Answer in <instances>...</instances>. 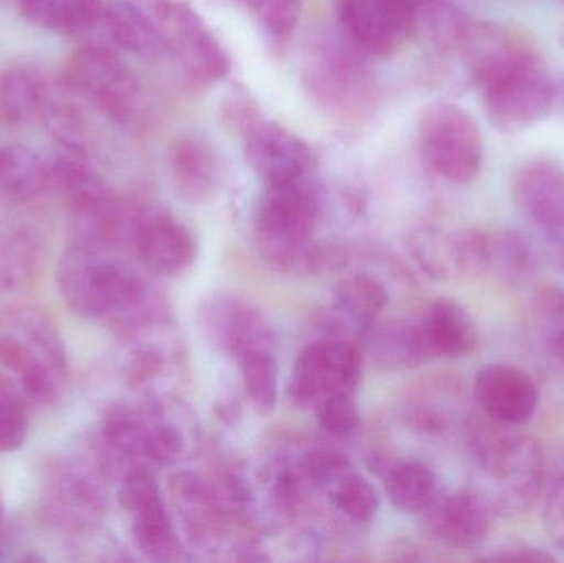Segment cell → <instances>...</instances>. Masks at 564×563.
I'll return each instance as SVG.
<instances>
[{
    "instance_id": "7c38bea8",
    "label": "cell",
    "mask_w": 564,
    "mask_h": 563,
    "mask_svg": "<svg viewBox=\"0 0 564 563\" xmlns=\"http://www.w3.org/2000/svg\"><path fill=\"white\" fill-rule=\"evenodd\" d=\"M354 46V42L350 46L322 45L307 68L312 95L324 108L345 118L361 115L370 108L373 98L370 72Z\"/></svg>"
},
{
    "instance_id": "484cf974",
    "label": "cell",
    "mask_w": 564,
    "mask_h": 563,
    "mask_svg": "<svg viewBox=\"0 0 564 563\" xmlns=\"http://www.w3.org/2000/svg\"><path fill=\"white\" fill-rule=\"evenodd\" d=\"M19 3L30 23L63 35L89 29L101 12V0H19Z\"/></svg>"
},
{
    "instance_id": "ffe728a7",
    "label": "cell",
    "mask_w": 564,
    "mask_h": 563,
    "mask_svg": "<svg viewBox=\"0 0 564 563\" xmlns=\"http://www.w3.org/2000/svg\"><path fill=\"white\" fill-rule=\"evenodd\" d=\"M361 334L367 353L380 369H413L431 357L420 324L404 320L375 321Z\"/></svg>"
},
{
    "instance_id": "ac0fdd59",
    "label": "cell",
    "mask_w": 564,
    "mask_h": 563,
    "mask_svg": "<svg viewBox=\"0 0 564 563\" xmlns=\"http://www.w3.org/2000/svg\"><path fill=\"white\" fill-rule=\"evenodd\" d=\"M172 184L178 197L192 204L210 201L221 181V162L208 142L197 138L177 139L169 152Z\"/></svg>"
},
{
    "instance_id": "83f0119b",
    "label": "cell",
    "mask_w": 564,
    "mask_h": 563,
    "mask_svg": "<svg viewBox=\"0 0 564 563\" xmlns=\"http://www.w3.org/2000/svg\"><path fill=\"white\" fill-rule=\"evenodd\" d=\"M387 303V288L370 274L347 278L335 290V306L361 331L378 320Z\"/></svg>"
},
{
    "instance_id": "d4e9b609",
    "label": "cell",
    "mask_w": 564,
    "mask_h": 563,
    "mask_svg": "<svg viewBox=\"0 0 564 563\" xmlns=\"http://www.w3.org/2000/svg\"><path fill=\"white\" fill-rule=\"evenodd\" d=\"M48 165L25 145L0 149V202H22L48 187Z\"/></svg>"
},
{
    "instance_id": "60d3db41",
    "label": "cell",
    "mask_w": 564,
    "mask_h": 563,
    "mask_svg": "<svg viewBox=\"0 0 564 563\" xmlns=\"http://www.w3.org/2000/svg\"><path fill=\"white\" fill-rule=\"evenodd\" d=\"M3 515H6V506H3L2 496H0V524H2Z\"/></svg>"
},
{
    "instance_id": "f1b7e54d",
    "label": "cell",
    "mask_w": 564,
    "mask_h": 563,
    "mask_svg": "<svg viewBox=\"0 0 564 563\" xmlns=\"http://www.w3.org/2000/svg\"><path fill=\"white\" fill-rule=\"evenodd\" d=\"M245 389L254 407L271 412L280 397V364L273 350L261 349L240 357Z\"/></svg>"
},
{
    "instance_id": "5bb4252c",
    "label": "cell",
    "mask_w": 564,
    "mask_h": 563,
    "mask_svg": "<svg viewBox=\"0 0 564 563\" xmlns=\"http://www.w3.org/2000/svg\"><path fill=\"white\" fill-rule=\"evenodd\" d=\"M496 512L477 491L444 495L423 512L424 531L446 548L474 551L486 542Z\"/></svg>"
},
{
    "instance_id": "8992f818",
    "label": "cell",
    "mask_w": 564,
    "mask_h": 563,
    "mask_svg": "<svg viewBox=\"0 0 564 563\" xmlns=\"http://www.w3.org/2000/svg\"><path fill=\"white\" fill-rule=\"evenodd\" d=\"M13 329L15 333L0 334V367L19 377L30 399L45 405L55 402L66 370L58 334L45 317L36 314H26Z\"/></svg>"
},
{
    "instance_id": "9c48e42d",
    "label": "cell",
    "mask_w": 564,
    "mask_h": 563,
    "mask_svg": "<svg viewBox=\"0 0 564 563\" xmlns=\"http://www.w3.org/2000/svg\"><path fill=\"white\" fill-rule=\"evenodd\" d=\"M151 12L167 43V55L177 56L192 82L210 85L227 75V52L188 3L151 0Z\"/></svg>"
},
{
    "instance_id": "74e56055",
    "label": "cell",
    "mask_w": 564,
    "mask_h": 563,
    "mask_svg": "<svg viewBox=\"0 0 564 563\" xmlns=\"http://www.w3.org/2000/svg\"><path fill=\"white\" fill-rule=\"evenodd\" d=\"M545 485L543 521L556 545L564 549V465L545 478Z\"/></svg>"
},
{
    "instance_id": "836d02e7",
    "label": "cell",
    "mask_w": 564,
    "mask_h": 563,
    "mask_svg": "<svg viewBox=\"0 0 564 563\" xmlns=\"http://www.w3.org/2000/svg\"><path fill=\"white\" fill-rule=\"evenodd\" d=\"M164 501L161 486L155 476L144 466H135L131 472L126 473L124 481L119 489V502L126 511L134 512Z\"/></svg>"
},
{
    "instance_id": "30bf717a",
    "label": "cell",
    "mask_w": 564,
    "mask_h": 563,
    "mask_svg": "<svg viewBox=\"0 0 564 563\" xmlns=\"http://www.w3.org/2000/svg\"><path fill=\"white\" fill-rule=\"evenodd\" d=\"M360 347L351 340L324 339L299 354L289 379L295 405L315 407L340 392H351L361 377Z\"/></svg>"
},
{
    "instance_id": "5b68a950",
    "label": "cell",
    "mask_w": 564,
    "mask_h": 563,
    "mask_svg": "<svg viewBox=\"0 0 564 563\" xmlns=\"http://www.w3.org/2000/svg\"><path fill=\"white\" fill-rule=\"evenodd\" d=\"M417 148L424 162L453 184H470L484 164L482 132L476 119L457 105L430 106L417 122Z\"/></svg>"
},
{
    "instance_id": "603a6c76",
    "label": "cell",
    "mask_w": 564,
    "mask_h": 563,
    "mask_svg": "<svg viewBox=\"0 0 564 563\" xmlns=\"http://www.w3.org/2000/svg\"><path fill=\"white\" fill-rule=\"evenodd\" d=\"M384 489L391 505L406 515H423L441 495L436 473L421 462H401L388 466Z\"/></svg>"
},
{
    "instance_id": "277c9868",
    "label": "cell",
    "mask_w": 564,
    "mask_h": 563,
    "mask_svg": "<svg viewBox=\"0 0 564 563\" xmlns=\"http://www.w3.org/2000/svg\"><path fill=\"white\" fill-rule=\"evenodd\" d=\"M479 89L490 124L507 134L539 124L555 105V83L532 46L500 66Z\"/></svg>"
},
{
    "instance_id": "1f68e13d",
    "label": "cell",
    "mask_w": 564,
    "mask_h": 563,
    "mask_svg": "<svg viewBox=\"0 0 564 563\" xmlns=\"http://www.w3.org/2000/svg\"><path fill=\"white\" fill-rule=\"evenodd\" d=\"M268 35L285 40L301 19L302 0H243Z\"/></svg>"
},
{
    "instance_id": "d590c367",
    "label": "cell",
    "mask_w": 564,
    "mask_h": 563,
    "mask_svg": "<svg viewBox=\"0 0 564 563\" xmlns=\"http://www.w3.org/2000/svg\"><path fill=\"white\" fill-rule=\"evenodd\" d=\"M302 469L312 485L332 486V488L345 476L354 473L350 459L330 450H314L307 453L302 463Z\"/></svg>"
},
{
    "instance_id": "ba28073f",
    "label": "cell",
    "mask_w": 564,
    "mask_h": 563,
    "mask_svg": "<svg viewBox=\"0 0 564 563\" xmlns=\"http://www.w3.org/2000/svg\"><path fill=\"white\" fill-rule=\"evenodd\" d=\"M230 121L240 129L245 158L250 167L267 185L284 184L305 175L315 174V155L312 149L294 132L263 118L250 106L230 108Z\"/></svg>"
},
{
    "instance_id": "6da1fadb",
    "label": "cell",
    "mask_w": 564,
    "mask_h": 563,
    "mask_svg": "<svg viewBox=\"0 0 564 563\" xmlns=\"http://www.w3.org/2000/svg\"><path fill=\"white\" fill-rule=\"evenodd\" d=\"M509 425L479 412L464 423L467 448L477 472L486 483L484 491L494 512H522L529 509L545 485V465L539 443Z\"/></svg>"
},
{
    "instance_id": "7a4b0ae2",
    "label": "cell",
    "mask_w": 564,
    "mask_h": 563,
    "mask_svg": "<svg viewBox=\"0 0 564 563\" xmlns=\"http://www.w3.org/2000/svg\"><path fill=\"white\" fill-rule=\"evenodd\" d=\"M322 192L315 174L267 185L254 214L258 250L281 271H305L311 264L312 234L321 217Z\"/></svg>"
},
{
    "instance_id": "4dcf8cb0",
    "label": "cell",
    "mask_w": 564,
    "mask_h": 563,
    "mask_svg": "<svg viewBox=\"0 0 564 563\" xmlns=\"http://www.w3.org/2000/svg\"><path fill=\"white\" fill-rule=\"evenodd\" d=\"M332 498L338 511L358 524L373 521L380 509V498L371 483L355 472L334 486Z\"/></svg>"
},
{
    "instance_id": "d6986e66",
    "label": "cell",
    "mask_w": 564,
    "mask_h": 563,
    "mask_svg": "<svg viewBox=\"0 0 564 563\" xmlns=\"http://www.w3.org/2000/svg\"><path fill=\"white\" fill-rule=\"evenodd\" d=\"M420 327L431 357L460 359L473 354L479 340L476 321L469 311L447 297L431 304Z\"/></svg>"
},
{
    "instance_id": "f35d334b",
    "label": "cell",
    "mask_w": 564,
    "mask_h": 563,
    "mask_svg": "<svg viewBox=\"0 0 564 563\" xmlns=\"http://www.w3.org/2000/svg\"><path fill=\"white\" fill-rule=\"evenodd\" d=\"M484 561L492 562H532V563H545L555 562V555L549 554L543 549L533 548L529 544H512L506 545V548L497 549L492 554L486 555Z\"/></svg>"
},
{
    "instance_id": "ab89813d",
    "label": "cell",
    "mask_w": 564,
    "mask_h": 563,
    "mask_svg": "<svg viewBox=\"0 0 564 563\" xmlns=\"http://www.w3.org/2000/svg\"><path fill=\"white\" fill-rule=\"evenodd\" d=\"M162 357L161 354L155 350H142L138 357H135L134 364L131 367V379L134 382L141 383L144 380L151 379L155 373L161 370Z\"/></svg>"
},
{
    "instance_id": "8fae6325",
    "label": "cell",
    "mask_w": 564,
    "mask_h": 563,
    "mask_svg": "<svg viewBox=\"0 0 564 563\" xmlns=\"http://www.w3.org/2000/svg\"><path fill=\"white\" fill-rule=\"evenodd\" d=\"M517 210L540 234L550 258L564 271V167L552 161H532L512 177Z\"/></svg>"
},
{
    "instance_id": "44dd1931",
    "label": "cell",
    "mask_w": 564,
    "mask_h": 563,
    "mask_svg": "<svg viewBox=\"0 0 564 563\" xmlns=\"http://www.w3.org/2000/svg\"><path fill=\"white\" fill-rule=\"evenodd\" d=\"M48 91L36 66L15 63L0 72V119L9 126H25L43 115Z\"/></svg>"
},
{
    "instance_id": "4fadbf2b",
    "label": "cell",
    "mask_w": 564,
    "mask_h": 563,
    "mask_svg": "<svg viewBox=\"0 0 564 563\" xmlns=\"http://www.w3.org/2000/svg\"><path fill=\"white\" fill-rule=\"evenodd\" d=\"M338 20L358 48L380 56L400 52L420 29L408 0H340Z\"/></svg>"
},
{
    "instance_id": "e575fe53",
    "label": "cell",
    "mask_w": 564,
    "mask_h": 563,
    "mask_svg": "<svg viewBox=\"0 0 564 563\" xmlns=\"http://www.w3.org/2000/svg\"><path fill=\"white\" fill-rule=\"evenodd\" d=\"M185 442L182 433L169 423L145 429L142 439V456L158 466H171L184 453Z\"/></svg>"
},
{
    "instance_id": "d6a6232c",
    "label": "cell",
    "mask_w": 564,
    "mask_h": 563,
    "mask_svg": "<svg viewBox=\"0 0 564 563\" xmlns=\"http://www.w3.org/2000/svg\"><path fill=\"white\" fill-rule=\"evenodd\" d=\"M318 425L328 435L347 436L360 426V410L351 392L335 393L317 407Z\"/></svg>"
},
{
    "instance_id": "cb8c5ba5",
    "label": "cell",
    "mask_w": 564,
    "mask_h": 563,
    "mask_svg": "<svg viewBox=\"0 0 564 563\" xmlns=\"http://www.w3.org/2000/svg\"><path fill=\"white\" fill-rule=\"evenodd\" d=\"M539 250L520 231L500 228L487 231V270L503 283H522L535 274Z\"/></svg>"
},
{
    "instance_id": "f546056e",
    "label": "cell",
    "mask_w": 564,
    "mask_h": 563,
    "mask_svg": "<svg viewBox=\"0 0 564 563\" xmlns=\"http://www.w3.org/2000/svg\"><path fill=\"white\" fill-rule=\"evenodd\" d=\"M533 327L549 356L564 364V290L546 288L536 296Z\"/></svg>"
},
{
    "instance_id": "2e32d148",
    "label": "cell",
    "mask_w": 564,
    "mask_h": 563,
    "mask_svg": "<svg viewBox=\"0 0 564 563\" xmlns=\"http://www.w3.org/2000/svg\"><path fill=\"white\" fill-rule=\"evenodd\" d=\"M134 240L142 263L161 277L185 273L198 257L197 238L191 228L165 210L139 215Z\"/></svg>"
},
{
    "instance_id": "7402d4cb",
    "label": "cell",
    "mask_w": 564,
    "mask_h": 563,
    "mask_svg": "<svg viewBox=\"0 0 564 563\" xmlns=\"http://www.w3.org/2000/svg\"><path fill=\"white\" fill-rule=\"evenodd\" d=\"M109 35L126 52L139 56H159L167 53V43L152 13L131 0H112L105 10Z\"/></svg>"
},
{
    "instance_id": "8d00e7d4",
    "label": "cell",
    "mask_w": 564,
    "mask_h": 563,
    "mask_svg": "<svg viewBox=\"0 0 564 563\" xmlns=\"http://www.w3.org/2000/svg\"><path fill=\"white\" fill-rule=\"evenodd\" d=\"M26 416L19 399L0 387V455L22 448L26 439Z\"/></svg>"
},
{
    "instance_id": "52a82bcc",
    "label": "cell",
    "mask_w": 564,
    "mask_h": 563,
    "mask_svg": "<svg viewBox=\"0 0 564 563\" xmlns=\"http://www.w3.org/2000/svg\"><path fill=\"white\" fill-rule=\"evenodd\" d=\"M69 91L95 106L116 124H131L142 109V91L124 59L106 46H85L65 66Z\"/></svg>"
},
{
    "instance_id": "9a60e30c",
    "label": "cell",
    "mask_w": 564,
    "mask_h": 563,
    "mask_svg": "<svg viewBox=\"0 0 564 563\" xmlns=\"http://www.w3.org/2000/svg\"><path fill=\"white\" fill-rule=\"evenodd\" d=\"M474 397L490 419L522 426L535 416L540 390L530 373L512 364L480 367L474 380Z\"/></svg>"
},
{
    "instance_id": "4316f807",
    "label": "cell",
    "mask_w": 564,
    "mask_h": 563,
    "mask_svg": "<svg viewBox=\"0 0 564 563\" xmlns=\"http://www.w3.org/2000/svg\"><path fill=\"white\" fill-rule=\"evenodd\" d=\"M132 516V534L142 554L158 562L177 561L181 557L184 549L164 501L148 506Z\"/></svg>"
},
{
    "instance_id": "b9f144b4",
    "label": "cell",
    "mask_w": 564,
    "mask_h": 563,
    "mask_svg": "<svg viewBox=\"0 0 564 563\" xmlns=\"http://www.w3.org/2000/svg\"><path fill=\"white\" fill-rule=\"evenodd\" d=\"M7 3H9V0H0V15H2L3 10H6Z\"/></svg>"
},
{
    "instance_id": "3957f363",
    "label": "cell",
    "mask_w": 564,
    "mask_h": 563,
    "mask_svg": "<svg viewBox=\"0 0 564 563\" xmlns=\"http://www.w3.org/2000/svg\"><path fill=\"white\" fill-rule=\"evenodd\" d=\"M66 306L83 317L118 316L149 296L148 288L101 250L73 245L56 270Z\"/></svg>"
},
{
    "instance_id": "e0dca14e",
    "label": "cell",
    "mask_w": 564,
    "mask_h": 563,
    "mask_svg": "<svg viewBox=\"0 0 564 563\" xmlns=\"http://www.w3.org/2000/svg\"><path fill=\"white\" fill-rule=\"evenodd\" d=\"M204 321L215 344L237 359L253 350H274L270 324L243 301L217 297L205 310Z\"/></svg>"
}]
</instances>
